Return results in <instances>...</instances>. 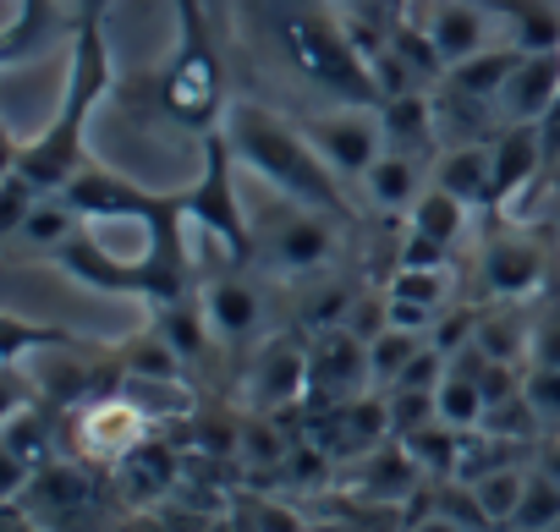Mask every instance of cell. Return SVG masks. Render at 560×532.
Listing matches in <instances>:
<instances>
[{
	"mask_svg": "<svg viewBox=\"0 0 560 532\" xmlns=\"http://www.w3.org/2000/svg\"><path fill=\"white\" fill-rule=\"evenodd\" d=\"M549 170V149L538 127H500L489 138V209H511V198L522 187H533V176Z\"/></svg>",
	"mask_w": 560,
	"mask_h": 532,
	"instance_id": "obj_13",
	"label": "cell"
},
{
	"mask_svg": "<svg viewBox=\"0 0 560 532\" xmlns=\"http://www.w3.org/2000/svg\"><path fill=\"white\" fill-rule=\"evenodd\" d=\"M78 214L83 230L78 241L56 258L67 275H78L94 292L110 297H143V303H182L187 292V198H154L143 187H132L116 170H100L94 159L61 187Z\"/></svg>",
	"mask_w": 560,
	"mask_h": 532,
	"instance_id": "obj_1",
	"label": "cell"
},
{
	"mask_svg": "<svg viewBox=\"0 0 560 532\" xmlns=\"http://www.w3.org/2000/svg\"><path fill=\"white\" fill-rule=\"evenodd\" d=\"M527 477H533V461H505V466H489V472L467 477L494 532H505V527L516 521V505H522V494H527Z\"/></svg>",
	"mask_w": 560,
	"mask_h": 532,
	"instance_id": "obj_23",
	"label": "cell"
},
{
	"mask_svg": "<svg viewBox=\"0 0 560 532\" xmlns=\"http://www.w3.org/2000/svg\"><path fill=\"white\" fill-rule=\"evenodd\" d=\"M560 521V483L533 461V477H527V494H522V505H516V521L505 527V532H549Z\"/></svg>",
	"mask_w": 560,
	"mask_h": 532,
	"instance_id": "obj_26",
	"label": "cell"
},
{
	"mask_svg": "<svg viewBox=\"0 0 560 532\" xmlns=\"http://www.w3.org/2000/svg\"><path fill=\"white\" fill-rule=\"evenodd\" d=\"M549 532H560V521H555V527H549Z\"/></svg>",
	"mask_w": 560,
	"mask_h": 532,
	"instance_id": "obj_34",
	"label": "cell"
},
{
	"mask_svg": "<svg viewBox=\"0 0 560 532\" xmlns=\"http://www.w3.org/2000/svg\"><path fill=\"white\" fill-rule=\"evenodd\" d=\"M467 220H472V203H462L456 192H445V187H423V198L412 203V214H407V258H423V263H445V252L462 241V230H467Z\"/></svg>",
	"mask_w": 560,
	"mask_h": 532,
	"instance_id": "obj_14",
	"label": "cell"
},
{
	"mask_svg": "<svg viewBox=\"0 0 560 532\" xmlns=\"http://www.w3.org/2000/svg\"><path fill=\"white\" fill-rule=\"evenodd\" d=\"M336 252H341V236H336L330 209H314L287 192L269 198V214L253 230V258H264L269 270H287V275H325Z\"/></svg>",
	"mask_w": 560,
	"mask_h": 532,
	"instance_id": "obj_4",
	"label": "cell"
},
{
	"mask_svg": "<svg viewBox=\"0 0 560 532\" xmlns=\"http://www.w3.org/2000/svg\"><path fill=\"white\" fill-rule=\"evenodd\" d=\"M198 314H203V324H209V341H220V346H247V341H258V335H264V319H269L258 281H247V275H236V270H225V275H214V281L198 286Z\"/></svg>",
	"mask_w": 560,
	"mask_h": 532,
	"instance_id": "obj_10",
	"label": "cell"
},
{
	"mask_svg": "<svg viewBox=\"0 0 560 532\" xmlns=\"http://www.w3.org/2000/svg\"><path fill=\"white\" fill-rule=\"evenodd\" d=\"M308 352H314V390H308V401H319V406H347V401L374 395L369 341H363L352 324L319 330V341H314Z\"/></svg>",
	"mask_w": 560,
	"mask_h": 532,
	"instance_id": "obj_8",
	"label": "cell"
},
{
	"mask_svg": "<svg viewBox=\"0 0 560 532\" xmlns=\"http://www.w3.org/2000/svg\"><path fill=\"white\" fill-rule=\"evenodd\" d=\"M292 50H298V67L314 72L319 83H347V78H363L358 67V50H347V39L325 23H292Z\"/></svg>",
	"mask_w": 560,
	"mask_h": 532,
	"instance_id": "obj_20",
	"label": "cell"
},
{
	"mask_svg": "<svg viewBox=\"0 0 560 532\" xmlns=\"http://www.w3.org/2000/svg\"><path fill=\"white\" fill-rule=\"evenodd\" d=\"M154 439V417L121 390V395H94V401H83L78 412H72V423H67V445H72V456L78 461H89V466H116V461H127L132 450H143Z\"/></svg>",
	"mask_w": 560,
	"mask_h": 532,
	"instance_id": "obj_5",
	"label": "cell"
},
{
	"mask_svg": "<svg viewBox=\"0 0 560 532\" xmlns=\"http://www.w3.org/2000/svg\"><path fill=\"white\" fill-rule=\"evenodd\" d=\"M429 181L445 187V192H456L472 209H489V143L483 138H467V143L440 149L434 165H429Z\"/></svg>",
	"mask_w": 560,
	"mask_h": 532,
	"instance_id": "obj_19",
	"label": "cell"
},
{
	"mask_svg": "<svg viewBox=\"0 0 560 532\" xmlns=\"http://www.w3.org/2000/svg\"><path fill=\"white\" fill-rule=\"evenodd\" d=\"M544 281V258L533 236H494L483 247V286L494 303H527Z\"/></svg>",
	"mask_w": 560,
	"mask_h": 532,
	"instance_id": "obj_15",
	"label": "cell"
},
{
	"mask_svg": "<svg viewBox=\"0 0 560 532\" xmlns=\"http://www.w3.org/2000/svg\"><path fill=\"white\" fill-rule=\"evenodd\" d=\"M429 346V335H418V330H396V324H385L380 335H369V374H374V395H385V390H396L401 385V374L418 363V352Z\"/></svg>",
	"mask_w": 560,
	"mask_h": 532,
	"instance_id": "obj_24",
	"label": "cell"
},
{
	"mask_svg": "<svg viewBox=\"0 0 560 532\" xmlns=\"http://www.w3.org/2000/svg\"><path fill=\"white\" fill-rule=\"evenodd\" d=\"M522 395L538 412L544 434H560V368H527L522 374Z\"/></svg>",
	"mask_w": 560,
	"mask_h": 532,
	"instance_id": "obj_27",
	"label": "cell"
},
{
	"mask_svg": "<svg viewBox=\"0 0 560 532\" xmlns=\"http://www.w3.org/2000/svg\"><path fill=\"white\" fill-rule=\"evenodd\" d=\"M110 472H116V483H121V494H127L132 505H154L160 494L176 488V461H171V450H165L160 439H149L143 450H132V456L116 461Z\"/></svg>",
	"mask_w": 560,
	"mask_h": 532,
	"instance_id": "obj_22",
	"label": "cell"
},
{
	"mask_svg": "<svg viewBox=\"0 0 560 532\" xmlns=\"http://www.w3.org/2000/svg\"><path fill=\"white\" fill-rule=\"evenodd\" d=\"M78 12L83 17H105V0H78Z\"/></svg>",
	"mask_w": 560,
	"mask_h": 532,
	"instance_id": "obj_31",
	"label": "cell"
},
{
	"mask_svg": "<svg viewBox=\"0 0 560 532\" xmlns=\"http://www.w3.org/2000/svg\"><path fill=\"white\" fill-rule=\"evenodd\" d=\"M555 99H560V45L522 50L511 78L494 94V116L500 127H538L555 110Z\"/></svg>",
	"mask_w": 560,
	"mask_h": 532,
	"instance_id": "obj_11",
	"label": "cell"
},
{
	"mask_svg": "<svg viewBox=\"0 0 560 532\" xmlns=\"http://www.w3.org/2000/svg\"><path fill=\"white\" fill-rule=\"evenodd\" d=\"M78 230H83V214H78V203L67 198V192H45L34 209H28V220L12 230V241L18 247H28L34 258H61L72 241H78Z\"/></svg>",
	"mask_w": 560,
	"mask_h": 532,
	"instance_id": "obj_18",
	"label": "cell"
},
{
	"mask_svg": "<svg viewBox=\"0 0 560 532\" xmlns=\"http://www.w3.org/2000/svg\"><path fill=\"white\" fill-rule=\"evenodd\" d=\"M407 532H483V527H472V521H462V516H451V510L429 505L423 516H412V521H407Z\"/></svg>",
	"mask_w": 560,
	"mask_h": 532,
	"instance_id": "obj_29",
	"label": "cell"
},
{
	"mask_svg": "<svg viewBox=\"0 0 560 532\" xmlns=\"http://www.w3.org/2000/svg\"><path fill=\"white\" fill-rule=\"evenodd\" d=\"M220 132L236 154V170L258 176L269 192H287V198H303L314 209L341 214V176L325 165V154L314 149L303 121L264 110L253 99H231L220 116Z\"/></svg>",
	"mask_w": 560,
	"mask_h": 532,
	"instance_id": "obj_2",
	"label": "cell"
},
{
	"mask_svg": "<svg viewBox=\"0 0 560 532\" xmlns=\"http://www.w3.org/2000/svg\"><path fill=\"white\" fill-rule=\"evenodd\" d=\"M533 461H538V466H544V472L560 483V434H549V439L538 445V456H533Z\"/></svg>",
	"mask_w": 560,
	"mask_h": 532,
	"instance_id": "obj_30",
	"label": "cell"
},
{
	"mask_svg": "<svg viewBox=\"0 0 560 532\" xmlns=\"http://www.w3.org/2000/svg\"><path fill=\"white\" fill-rule=\"evenodd\" d=\"M187 12V45L182 56L171 61L165 72V110L187 127H220L225 116V99H220V72H214V56L198 45V23H192V7Z\"/></svg>",
	"mask_w": 560,
	"mask_h": 532,
	"instance_id": "obj_7",
	"label": "cell"
},
{
	"mask_svg": "<svg viewBox=\"0 0 560 532\" xmlns=\"http://www.w3.org/2000/svg\"><path fill=\"white\" fill-rule=\"evenodd\" d=\"M231 521H236V532H308V516L275 494H242Z\"/></svg>",
	"mask_w": 560,
	"mask_h": 532,
	"instance_id": "obj_25",
	"label": "cell"
},
{
	"mask_svg": "<svg viewBox=\"0 0 560 532\" xmlns=\"http://www.w3.org/2000/svg\"><path fill=\"white\" fill-rule=\"evenodd\" d=\"M0 450H7V499H18L39 466H50V428L45 406H12L7 428H0Z\"/></svg>",
	"mask_w": 560,
	"mask_h": 532,
	"instance_id": "obj_17",
	"label": "cell"
},
{
	"mask_svg": "<svg viewBox=\"0 0 560 532\" xmlns=\"http://www.w3.org/2000/svg\"><path fill=\"white\" fill-rule=\"evenodd\" d=\"M423 45H429V56L440 61V78H445L456 61L500 45L494 39V12H483L478 0H434L429 17H423Z\"/></svg>",
	"mask_w": 560,
	"mask_h": 532,
	"instance_id": "obj_12",
	"label": "cell"
},
{
	"mask_svg": "<svg viewBox=\"0 0 560 532\" xmlns=\"http://www.w3.org/2000/svg\"><path fill=\"white\" fill-rule=\"evenodd\" d=\"M121 532H143V527H121Z\"/></svg>",
	"mask_w": 560,
	"mask_h": 532,
	"instance_id": "obj_33",
	"label": "cell"
},
{
	"mask_svg": "<svg viewBox=\"0 0 560 532\" xmlns=\"http://www.w3.org/2000/svg\"><path fill=\"white\" fill-rule=\"evenodd\" d=\"M303 127H308L314 149L325 154V165H330L341 181H363V176L374 170V159L390 149V121H385V110H380V105H358V99H347V105H336V110H319V116H308Z\"/></svg>",
	"mask_w": 560,
	"mask_h": 532,
	"instance_id": "obj_6",
	"label": "cell"
},
{
	"mask_svg": "<svg viewBox=\"0 0 560 532\" xmlns=\"http://www.w3.org/2000/svg\"><path fill=\"white\" fill-rule=\"evenodd\" d=\"M110 88V50H105V17H83L78 45H72V67H67V88L56 105V121L34 138L12 149V170H23L39 192H61L83 165V143H89V110L100 105V94Z\"/></svg>",
	"mask_w": 560,
	"mask_h": 532,
	"instance_id": "obj_3",
	"label": "cell"
},
{
	"mask_svg": "<svg viewBox=\"0 0 560 532\" xmlns=\"http://www.w3.org/2000/svg\"><path fill=\"white\" fill-rule=\"evenodd\" d=\"M516 56H522V45H511V39H500V45H489V50H478V56H467V61H456L440 83L456 94V99H483L489 110H494V94H500V83L511 78V67H516Z\"/></svg>",
	"mask_w": 560,
	"mask_h": 532,
	"instance_id": "obj_21",
	"label": "cell"
},
{
	"mask_svg": "<svg viewBox=\"0 0 560 532\" xmlns=\"http://www.w3.org/2000/svg\"><path fill=\"white\" fill-rule=\"evenodd\" d=\"M358 187H363V198H369L380 214L407 220V214H412V203H418V198H423V187H429V170H423V159H418V154H407V149H396V143H390Z\"/></svg>",
	"mask_w": 560,
	"mask_h": 532,
	"instance_id": "obj_16",
	"label": "cell"
},
{
	"mask_svg": "<svg viewBox=\"0 0 560 532\" xmlns=\"http://www.w3.org/2000/svg\"><path fill=\"white\" fill-rule=\"evenodd\" d=\"M549 176H555V187H560V154H549Z\"/></svg>",
	"mask_w": 560,
	"mask_h": 532,
	"instance_id": "obj_32",
	"label": "cell"
},
{
	"mask_svg": "<svg viewBox=\"0 0 560 532\" xmlns=\"http://www.w3.org/2000/svg\"><path fill=\"white\" fill-rule=\"evenodd\" d=\"M314 390V352L298 346L292 335H275L253 352L247 363V406L253 412H280V406H303Z\"/></svg>",
	"mask_w": 560,
	"mask_h": 532,
	"instance_id": "obj_9",
	"label": "cell"
},
{
	"mask_svg": "<svg viewBox=\"0 0 560 532\" xmlns=\"http://www.w3.org/2000/svg\"><path fill=\"white\" fill-rule=\"evenodd\" d=\"M527 368H560V303H549L533 319V363Z\"/></svg>",
	"mask_w": 560,
	"mask_h": 532,
	"instance_id": "obj_28",
	"label": "cell"
}]
</instances>
